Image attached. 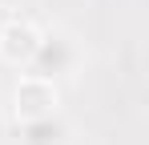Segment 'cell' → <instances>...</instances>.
<instances>
[{
  "label": "cell",
  "instance_id": "cell-1",
  "mask_svg": "<svg viewBox=\"0 0 149 145\" xmlns=\"http://www.w3.org/2000/svg\"><path fill=\"white\" fill-rule=\"evenodd\" d=\"M77 65V45L69 36H61V32H40V45L32 52V61L24 65V77H40V81H52V77H61V72H73Z\"/></svg>",
  "mask_w": 149,
  "mask_h": 145
},
{
  "label": "cell",
  "instance_id": "cell-2",
  "mask_svg": "<svg viewBox=\"0 0 149 145\" xmlns=\"http://www.w3.org/2000/svg\"><path fill=\"white\" fill-rule=\"evenodd\" d=\"M52 109H56V89H52V81L20 77V85H16V113H20V121L45 117Z\"/></svg>",
  "mask_w": 149,
  "mask_h": 145
},
{
  "label": "cell",
  "instance_id": "cell-3",
  "mask_svg": "<svg viewBox=\"0 0 149 145\" xmlns=\"http://www.w3.org/2000/svg\"><path fill=\"white\" fill-rule=\"evenodd\" d=\"M40 45V32L32 28V24H0V52L8 56V61H16V65H28L32 61V52Z\"/></svg>",
  "mask_w": 149,
  "mask_h": 145
},
{
  "label": "cell",
  "instance_id": "cell-4",
  "mask_svg": "<svg viewBox=\"0 0 149 145\" xmlns=\"http://www.w3.org/2000/svg\"><path fill=\"white\" fill-rule=\"evenodd\" d=\"M65 141H69V125L56 113H45L20 125V145H65Z\"/></svg>",
  "mask_w": 149,
  "mask_h": 145
},
{
  "label": "cell",
  "instance_id": "cell-5",
  "mask_svg": "<svg viewBox=\"0 0 149 145\" xmlns=\"http://www.w3.org/2000/svg\"><path fill=\"white\" fill-rule=\"evenodd\" d=\"M0 24H4V8H0Z\"/></svg>",
  "mask_w": 149,
  "mask_h": 145
}]
</instances>
